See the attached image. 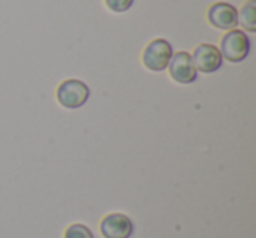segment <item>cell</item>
<instances>
[{"label": "cell", "mask_w": 256, "mask_h": 238, "mask_svg": "<svg viewBox=\"0 0 256 238\" xmlns=\"http://www.w3.org/2000/svg\"><path fill=\"white\" fill-rule=\"evenodd\" d=\"M251 42L242 30H228L221 39V56L232 63H240L248 58Z\"/></svg>", "instance_id": "1"}, {"label": "cell", "mask_w": 256, "mask_h": 238, "mask_svg": "<svg viewBox=\"0 0 256 238\" xmlns=\"http://www.w3.org/2000/svg\"><path fill=\"white\" fill-rule=\"evenodd\" d=\"M90 98V88L79 79H67L56 89V100L65 109H79Z\"/></svg>", "instance_id": "2"}, {"label": "cell", "mask_w": 256, "mask_h": 238, "mask_svg": "<svg viewBox=\"0 0 256 238\" xmlns=\"http://www.w3.org/2000/svg\"><path fill=\"white\" fill-rule=\"evenodd\" d=\"M172 54V46L165 39H154L148 44V47L142 53V63L151 72H162L168 67Z\"/></svg>", "instance_id": "3"}, {"label": "cell", "mask_w": 256, "mask_h": 238, "mask_svg": "<svg viewBox=\"0 0 256 238\" xmlns=\"http://www.w3.org/2000/svg\"><path fill=\"white\" fill-rule=\"evenodd\" d=\"M168 74L179 84H192L196 81V72L195 65H193L192 54H188L186 51H179L174 53L168 61Z\"/></svg>", "instance_id": "4"}, {"label": "cell", "mask_w": 256, "mask_h": 238, "mask_svg": "<svg viewBox=\"0 0 256 238\" xmlns=\"http://www.w3.org/2000/svg\"><path fill=\"white\" fill-rule=\"evenodd\" d=\"M192 60L196 72H204V74H212V72L220 70L223 65V56H221L220 49L212 44H200L193 53Z\"/></svg>", "instance_id": "5"}, {"label": "cell", "mask_w": 256, "mask_h": 238, "mask_svg": "<svg viewBox=\"0 0 256 238\" xmlns=\"http://www.w3.org/2000/svg\"><path fill=\"white\" fill-rule=\"evenodd\" d=\"M100 231L106 238H130L134 233V224L124 214H109L100 223Z\"/></svg>", "instance_id": "6"}, {"label": "cell", "mask_w": 256, "mask_h": 238, "mask_svg": "<svg viewBox=\"0 0 256 238\" xmlns=\"http://www.w3.org/2000/svg\"><path fill=\"white\" fill-rule=\"evenodd\" d=\"M207 19L214 28L234 30L237 25V9L228 2H216L209 7Z\"/></svg>", "instance_id": "7"}, {"label": "cell", "mask_w": 256, "mask_h": 238, "mask_svg": "<svg viewBox=\"0 0 256 238\" xmlns=\"http://www.w3.org/2000/svg\"><path fill=\"white\" fill-rule=\"evenodd\" d=\"M237 23L249 32H256V0H248L246 5L237 12Z\"/></svg>", "instance_id": "8"}, {"label": "cell", "mask_w": 256, "mask_h": 238, "mask_svg": "<svg viewBox=\"0 0 256 238\" xmlns=\"http://www.w3.org/2000/svg\"><path fill=\"white\" fill-rule=\"evenodd\" d=\"M65 238H93V233L84 224H72L65 231Z\"/></svg>", "instance_id": "9"}, {"label": "cell", "mask_w": 256, "mask_h": 238, "mask_svg": "<svg viewBox=\"0 0 256 238\" xmlns=\"http://www.w3.org/2000/svg\"><path fill=\"white\" fill-rule=\"evenodd\" d=\"M136 0H106V5L112 12H124L132 7Z\"/></svg>", "instance_id": "10"}]
</instances>
